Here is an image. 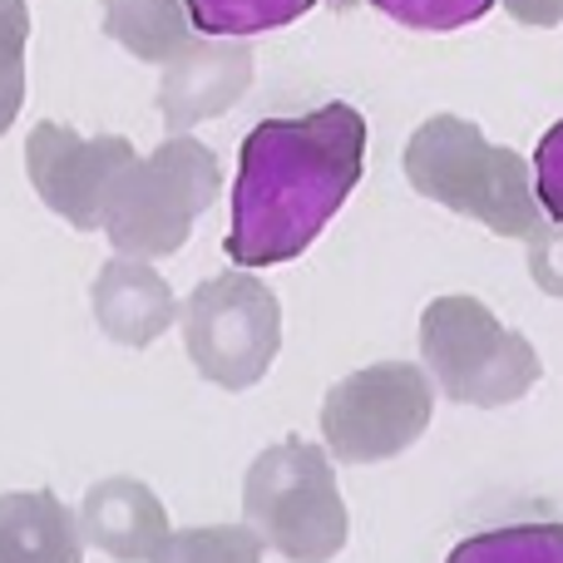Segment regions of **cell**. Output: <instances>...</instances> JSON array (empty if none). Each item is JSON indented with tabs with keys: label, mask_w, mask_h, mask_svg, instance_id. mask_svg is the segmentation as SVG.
<instances>
[{
	"label": "cell",
	"mask_w": 563,
	"mask_h": 563,
	"mask_svg": "<svg viewBox=\"0 0 563 563\" xmlns=\"http://www.w3.org/2000/svg\"><path fill=\"white\" fill-rule=\"evenodd\" d=\"M445 563H563V525H505L450 549Z\"/></svg>",
	"instance_id": "15"
},
{
	"label": "cell",
	"mask_w": 563,
	"mask_h": 563,
	"mask_svg": "<svg viewBox=\"0 0 563 563\" xmlns=\"http://www.w3.org/2000/svg\"><path fill=\"white\" fill-rule=\"evenodd\" d=\"M243 509L257 539L291 563H327L346 544V505L331 460L301 435L257 455L243 485Z\"/></svg>",
	"instance_id": "3"
},
{
	"label": "cell",
	"mask_w": 563,
	"mask_h": 563,
	"mask_svg": "<svg viewBox=\"0 0 563 563\" xmlns=\"http://www.w3.org/2000/svg\"><path fill=\"white\" fill-rule=\"evenodd\" d=\"M529 273L549 291V297H563V223L539 228L529 238Z\"/></svg>",
	"instance_id": "20"
},
{
	"label": "cell",
	"mask_w": 563,
	"mask_h": 563,
	"mask_svg": "<svg viewBox=\"0 0 563 563\" xmlns=\"http://www.w3.org/2000/svg\"><path fill=\"white\" fill-rule=\"evenodd\" d=\"M317 0H184L188 20L208 40H247L301 20Z\"/></svg>",
	"instance_id": "14"
},
{
	"label": "cell",
	"mask_w": 563,
	"mask_h": 563,
	"mask_svg": "<svg viewBox=\"0 0 563 563\" xmlns=\"http://www.w3.org/2000/svg\"><path fill=\"white\" fill-rule=\"evenodd\" d=\"M327 5H331V10H351V5H356V0H327Z\"/></svg>",
	"instance_id": "22"
},
{
	"label": "cell",
	"mask_w": 563,
	"mask_h": 563,
	"mask_svg": "<svg viewBox=\"0 0 563 563\" xmlns=\"http://www.w3.org/2000/svg\"><path fill=\"white\" fill-rule=\"evenodd\" d=\"M25 164L35 194L65 223L89 233L104 228V208L114 198L119 174L134 164V148L129 139H79L65 124H40L25 144Z\"/></svg>",
	"instance_id": "8"
},
{
	"label": "cell",
	"mask_w": 563,
	"mask_h": 563,
	"mask_svg": "<svg viewBox=\"0 0 563 563\" xmlns=\"http://www.w3.org/2000/svg\"><path fill=\"white\" fill-rule=\"evenodd\" d=\"M505 10L519 25H559L563 20V0H505Z\"/></svg>",
	"instance_id": "21"
},
{
	"label": "cell",
	"mask_w": 563,
	"mask_h": 563,
	"mask_svg": "<svg viewBox=\"0 0 563 563\" xmlns=\"http://www.w3.org/2000/svg\"><path fill=\"white\" fill-rule=\"evenodd\" d=\"M430 410H435V386L426 371L380 361L331 386L321 406V435L341 465H376L426 435Z\"/></svg>",
	"instance_id": "7"
},
{
	"label": "cell",
	"mask_w": 563,
	"mask_h": 563,
	"mask_svg": "<svg viewBox=\"0 0 563 563\" xmlns=\"http://www.w3.org/2000/svg\"><path fill=\"white\" fill-rule=\"evenodd\" d=\"M79 534L104 549L109 559L148 563L168 539V515L139 479H104L79 505Z\"/></svg>",
	"instance_id": "9"
},
{
	"label": "cell",
	"mask_w": 563,
	"mask_h": 563,
	"mask_svg": "<svg viewBox=\"0 0 563 563\" xmlns=\"http://www.w3.org/2000/svg\"><path fill=\"white\" fill-rule=\"evenodd\" d=\"M25 40H30V5L0 0V134L15 124L25 104Z\"/></svg>",
	"instance_id": "17"
},
{
	"label": "cell",
	"mask_w": 563,
	"mask_h": 563,
	"mask_svg": "<svg viewBox=\"0 0 563 563\" xmlns=\"http://www.w3.org/2000/svg\"><path fill=\"white\" fill-rule=\"evenodd\" d=\"M79 519L49 489H15L0 499V563H79Z\"/></svg>",
	"instance_id": "12"
},
{
	"label": "cell",
	"mask_w": 563,
	"mask_h": 563,
	"mask_svg": "<svg viewBox=\"0 0 563 563\" xmlns=\"http://www.w3.org/2000/svg\"><path fill=\"white\" fill-rule=\"evenodd\" d=\"M366 174V114L321 104L301 119L247 129L233 184L228 257L238 267H277L301 257Z\"/></svg>",
	"instance_id": "1"
},
{
	"label": "cell",
	"mask_w": 563,
	"mask_h": 563,
	"mask_svg": "<svg viewBox=\"0 0 563 563\" xmlns=\"http://www.w3.org/2000/svg\"><path fill=\"white\" fill-rule=\"evenodd\" d=\"M371 5L410 30H460L485 20L495 0H371Z\"/></svg>",
	"instance_id": "18"
},
{
	"label": "cell",
	"mask_w": 563,
	"mask_h": 563,
	"mask_svg": "<svg viewBox=\"0 0 563 563\" xmlns=\"http://www.w3.org/2000/svg\"><path fill=\"white\" fill-rule=\"evenodd\" d=\"M218 198V158L213 148L174 134L154 158L129 164L104 208V233L119 257H168L188 243V228Z\"/></svg>",
	"instance_id": "4"
},
{
	"label": "cell",
	"mask_w": 563,
	"mask_h": 563,
	"mask_svg": "<svg viewBox=\"0 0 563 563\" xmlns=\"http://www.w3.org/2000/svg\"><path fill=\"white\" fill-rule=\"evenodd\" d=\"M247 79H253V55H247V49L194 40V45L168 65V79H164L158 104H164L168 124L184 134L194 119L218 114V109L233 104V99L247 89Z\"/></svg>",
	"instance_id": "10"
},
{
	"label": "cell",
	"mask_w": 563,
	"mask_h": 563,
	"mask_svg": "<svg viewBox=\"0 0 563 563\" xmlns=\"http://www.w3.org/2000/svg\"><path fill=\"white\" fill-rule=\"evenodd\" d=\"M420 351L430 376L460 406H509L539 380V351L499 327L475 297H440L420 317Z\"/></svg>",
	"instance_id": "5"
},
{
	"label": "cell",
	"mask_w": 563,
	"mask_h": 563,
	"mask_svg": "<svg viewBox=\"0 0 563 563\" xmlns=\"http://www.w3.org/2000/svg\"><path fill=\"white\" fill-rule=\"evenodd\" d=\"M406 178L430 203L455 208L499 238H534L544 228V208L534 198V168L479 134L470 119L435 114L416 129L406 148Z\"/></svg>",
	"instance_id": "2"
},
{
	"label": "cell",
	"mask_w": 563,
	"mask_h": 563,
	"mask_svg": "<svg viewBox=\"0 0 563 563\" xmlns=\"http://www.w3.org/2000/svg\"><path fill=\"white\" fill-rule=\"evenodd\" d=\"M99 5H104V35L148 65H174L198 35L184 0H99Z\"/></svg>",
	"instance_id": "13"
},
{
	"label": "cell",
	"mask_w": 563,
	"mask_h": 563,
	"mask_svg": "<svg viewBox=\"0 0 563 563\" xmlns=\"http://www.w3.org/2000/svg\"><path fill=\"white\" fill-rule=\"evenodd\" d=\"M95 317L124 346H148L178 317V301L164 282L148 273V263L114 257L95 282Z\"/></svg>",
	"instance_id": "11"
},
{
	"label": "cell",
	"mask_w": 563,
	"mask_h": 563,
	"mask_svg": "<svg viewBox=\"0 0 563 563\" xmlns=\"http://www.w3.org/2000/svg\"><path fill=\"white\" fill-rule=\"evenodd\" d=\"M184 341L194 366L223 390H247L267 376L282 346V307L257 277L223 273L184 301Z\"/></svg>",
	"instance_id": "6"
},
{
	"label": "cell",
	"mask_w": 563,
	"mask_h": 563,
	"mask_svg": "<svg viewBox=\"0 0 563 563\" xmlns=\"http://www.w3.org/2000/svg\"><path fill=\"white\" fill-rule=\"evenodd\" d=\"M148 563H263V539L247 525L184 529V534H168Z\"/></svg>",
	"instance_id": "16"
},
{
	"label": "cell",
	"mask_w": 563,
	"mask_h": 563,
	"mask_svg": "<svg viewBox=\"0 0 563 563\" xmlns=\"http://www.w3.org/2000/svg\"><path fill=\"white\" fill-rule=\"evenodd\" d=\"M534 198L549 223H563V119L539 139L534 154Z\"/></svg>",
	"instance_id": "19"
}]
</instances>
